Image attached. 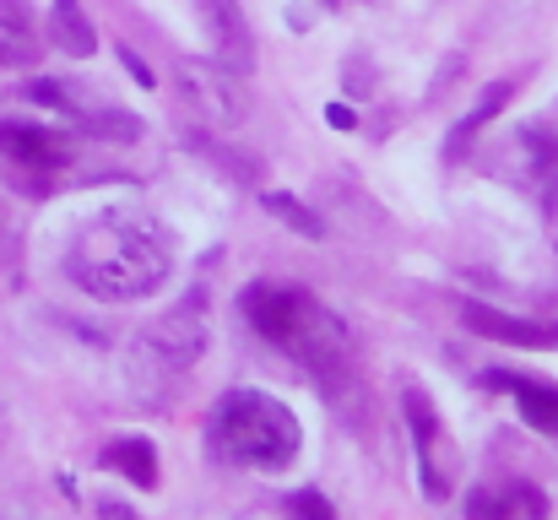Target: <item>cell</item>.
I'll use <instances>...</instances> for the list:
<instances>
[{
    "mask_svg": "<svg viewBox=\"0 0 558 520\" xmlns=\"http://www.w3.org/2000/svg\"><path fill=\"white\" fill-rule=\"evenodd\" d=\"M472 520H548V494L537 483H505V488H472L466 494Z\"/></svg>",
    "mask_w": 558,
    "mask_h": 520,
    "instance_id": "ba28073f",
    "label": "cell"
},
{
    "mask_svg": "<svg viewBox=\"0 0 558 520\" xmlns=\"http://www.w3.org/2000/svg\"><path fill=\"white\" fill-rule=\"evenodd\" d=\"M407 407V423H412V445H417V483L428 499H450V445H445V423H439V407L423 396V390H407L401 396Z\"/></svg>",
    "mask_w": 558,
    "mask_h": 520,
    "instance_id": "8992f818",
    "label": "cell"
},
{
    "mask_svg": "<svg viewBox=\"0 0 558 520\" xmlns=\"http://www.w3.org/2000/svg\"><path fill=\"white\" fill-rule=\"evenodd\" d=\"M315 310H320V304H315V293H304V288H277V282H255V288H244V321L277 347L299 342Z\"/></svg>",
    "mask_w": 558,
    "mask_h": 520,
    "instance_id": "5b68a950",
    "label": "cell"
},
{
    "mask_svg": "<svg viewBox=\"0 0 558 520\" xmlns=\"http://www.w3.org/2000/svg\"><path fill=\"white\" fill-rule=\"evenodd\" d=\"M98 461H104L109 472L131 477L136 488H158V450H153V439H142V434H125V439L104 445Z\"/></svg>",
    "mask_w": 558,
    "mask_h": 520,
    "instance_id": "8fae6325",
    "label": "cell"
},
{
    "mask_svg": "<svg viewBox=\"0 0 558 520\" xmlns=\"http://www.w3.org/2000/svg\"><path fill=\"white\" fill-rule=\"evenodd\" d=\"M49 44L65 49V55H76V60H87L98 49V27L87 22V11L76 0H54V11H49Z\"/></svg>",
    "mask_w": 558,
    "mask_h": 520,
    "instance_id": "7c38bea8",
    "label": "cell"
},
{
    "mask_svg": "<svg viewBox=\"0 0 558 520\" xmlns=\"http://www.w3.org/2000/svg\"><path fill=\"white\" fill-rule=\"evenodd\" d=\"M288 516L293 520H337V510H331V499H326V494L304 488V494H293V499H288Z\"/></svg>",
    "mask_w": 558,
    "mask_h": 520,
    "instance_id": "2e32d148",
    "label": "cell"
},
{
    "mask_svg": "<svg viewBox=\"0 0 558 520\" xmlns=\"http://www.w3.org/2000/svg\"><path fill=\"white\" fill-rule=\"evenodd\" d=\"M120 60H125V71H131V76H136L142 87H153V71H147V65H142V60H136L131 49H120Z\"/></svg>",
    "mask_w": 558,
    "mask_h": 520,
    "instance_id": "e0dca14e",
    "label": "cell"
},
{
    "mask_svg": "<svg viewBox=\"0 0 558 520\" xmlns=\"http://www.w3.org/2000/svg\"><path fill=\"white\" fill-rule=\"evenodd\" d=\"M326 120H331L337 131H353V109H342V104H331V109H326Z\"/></svg>",
    "mask_w": 558,
    "mask_h": 520,
    "instance_id": "ac0fdd59",
    "label": "cell"
},
{
    "mask_svg": "<svg viewBox=\"0 0 558 520\" xmlns=\"http://www.w3.org/2000/svg\"><path fill=\"white\" fill-rule=\"evenodd\" d=\"M206 347V310H201V293H190L185 304H174L163 321H153L136 347H131V374L147 396H163L190 363L201 358Z\"/></svg>",
    "mask_w": 558,
    "mask_h": 520,
    "instance_id": "3957f363",
    "label": "cell"
},
{
    "mask_svg": "<svg viewBox=\"0 0 558 520\" xmlns=\"http://www.w3.org/2000/svg\"><path fill=\"white\" fill-rule=\"evenodd\" d=\"M104 516H109V520H136L131 510H120V505H104Z\"/></svg>",
    "mask_w": 558,
    "mask_h": 520,
    "instance_id": "d6986e66",
    "label": "cell"
},
{
    "mask_svg": "<svg viewBox=\"0 0 558 520\" xmlns=\"http://www.w3.org/2000/svg\"><path fill=\"white\" fill-rule=\"evenodd\" d=\"M206 11H211V22H217L222 65H228L233 76H239V71H250L255 49H250V27H244V16H239V0H206Z\"/></svg>",
    "mask_w": 558,
    "mask_h": 520,
    "instance_id": "4fadbf2b",
    "label": "cell"
},
{
    "mask_svg": "<svg viewBox=\"0 0 558 520\" xmlns=\"http://www.w3.org/2000/svg\"><path fill=\"white\" fill-rule=\"evenodd\" d=\"M505 104H510V82H494V87L483 93V104H477V109H472V114H466V120L456 125V136H450V147H445V153H450V158H461V147H472L477 125H488V120H494V114H499Z\"/></svg>",
    "mask_w": 558,
    "mask_h": 520,
    "instance_id": "5bb4252c",
    "label": "cell"
},
{
    "mask_svg": "<svg viewBox=\"0 0 558 520\" xmlns=\"http://www.w3.org/2000/svg\"><path fill=\"white\" fill-rule=\"evenodd\" d=\"M206 445L217 461L228 467H250V472H288L299 461V418L288 401L266 396V390H228L217 407H211V423H206Z\"/></svg>",
    "mask_w": 558,
    "mask_h": 520,
    "instance_id": "7a4b0ae2",
    "label": "cell"
},
{
    "mask_svg": "<svg viewBox=\"0 0 558 520\" xmlns=\"http://www.w3.org/2000/svg\"><path fill=\"white\" fill-rule=\"evenodd\" d=\"M266 206H271V211H277V217H282L288 228H299L304 239H326V222H320V217H315V211H310L304 201H293V195L271 190V195H266Z\"/></svg>",
    "mask_w": 558,
    "mask_h": 520,
    "instance_id": "9a60e30c",
    "label": "cell"
},
{
    "mask_svg": "<svg viewBox=\"0 0 558 520\" xmlns=\"http://www.w3.org/2000/svg\"><path fill=\"white\" fill-rule=\"evenodd\" d=\"M483 385L510 390V396H515V407H521V418H526L537 434H554L558 439V385L532 379V374H505V368H488V374H483Z\"/></svg>",
    "mask_w": 558,
    "mask_h": 520,
    "instance_id": "9c48e42d",
    "label": "cell"
},
{
    "mask_svg": "<svg viewBox=\"0 0 558 520\" xmlns=\"http://www.w3.org/2000/svg\"><path fill=\"white\" fill-rule=\"evenodd\" d=\"M0 164L11 179L33 195H44L54 184V173L71 164V142L38 120H0Z\"/></svg>",
    "mask_w": 558,
    "mask_h": 520,
    "instance_id": "277c9868",
    "label": "cell"
},
{
    "mask_svg": "<svg viewBox=\"0 0 558 520\" xmlns=\"http://www.w3.org/2000/svg\"><path fill=\"white\" fill-rule=\"evenodd\" d=\"M169 271H174L169 228L147 211H131V206L93 211L65 244V277L104 304L153 299L169 282Z\"/></svg>",
    "mask_w": 558,
    "mask_h": 520,
    "instance_id": "6da1fadb",
    "label": "cell"
},
{
    "mask_svg": "<svg viewBox=\"0 0 558 520\" xmlns=\"http://www.w3.org/2000/svg\"><path fill=\"white\" fill-rule=\"evenodd\" d=\"M44 49V33L22 0H0V71H27Z\"/></svg>",
    "mask_w": 558,
    "mask_h": 520,
    "instance_id": "30bf717a",
    "label": "cell"
},
{
    "mask_svg": "<svg viewBox=\"0 0 558 520\" xmlns=\"http://www.w3.org/2000/svg\"><path fill=\"white\" fill-rule=\"evenodd\" d=\"M466 331L488 337V342L505 347H558V321H521V315H505L494 304H466L461 310Z\"/></svg>",
    "mask_w": 558,
    "mask_h": 520,
    "instance_id": "52a82bcc",
    "label": "cell"
}]
</instances>
